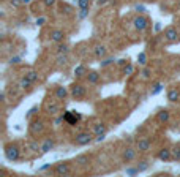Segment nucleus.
<instances>
[{"instance_id":"f257e3e1","label":"nucleus","mask_w":180,"mask_h":177,"mask_svg":"<svg viewBox=\"0 0 180 177\" xmlns=\"http://www.w3.org/2000/svg\"><path fill=\"white\" fill-rule=\"evenodd\" d=\"M93 141H95V135L90 133V131H81V133L76 135L74 139H73V142H74L76 145H81V147L89 145V144H92Z\"/></svg>"},{"instance_id":"f03ea898","label":"nucleus","mask_w":180,"mask_h":177,"mask_svg":"<svg viewBox=\"0 0 180 177\" xmlns=\"http://www.w3.org/2000/svg\"><path fill=\"white\" fill-rule=\"evenodd\" d=\"M3 154L8 161H17L21 158V149L16 144H7L3 147Z\"/></svg>"},{"instance_id":"7ed1b4c3","label":"nucleus","mask_w":180,"mask_h":177,"mask_svg":"<svg viewBox=\"0 0 180 177\" xmlns=\"http://www.w3.org/2000/svg\"><path fill=\"white\" fill-rule=\"evenodd\" d=\"M70 95H71L74 100H82V98H85V95H87V89H85L82 84H79V82H73V84L70 86Z\"/></svg>"},{"instance_id":"20e7f679","label":"nucleus","mask_w":180,"mask_h":177,"mask_svg":"<svg viewBox=\"0 0 180 177\" xmlns=\"http://www.w3.org/2000/svg\"><path fill=\"white\" fill-rule=\"evenodd\" d=\"M63 119H65V122H66L68 125L74 126V125H78V123L82 120V114L78 112V111H66V112L63 114Z\"/></svg>"},{"instance_id":"39448f33","label":"nucleus","mask_w":180,"mask_h":177,"mask_svg":"<svg viewBox=\"0 0 180 177\" xmlns=\"http://www.w3.org/2000/svg\"><path fill=\"white\" fill-rule=\"evenodd\" d=\"M43 131H44V122H43V120L36 119V120H32V122H30V125H29V133H30L32 136H38V135H41Z\"/></svg>"},{"instance_id":"423d86ee","label":"nucleus","mask_w":180,"mask_h":177,"mask_svg":"<svg viewBox=\"0 0 180 177\" xmlns=\"http://www.w3.org/2000/svg\"><path fill=\"white\" fill-rule=\"evenodd\" d=\"M133 24H134V29H136L138 32H144V30H147V27H148V19H147L145 16L139 14V16H136V17L133 19Z\"/></svg>"},{"instance_id":"0eeeda50","label":"nucleus","mask_w":180,"mask_h":177,"mask_svg":"<svg viewBox=\"0 0 180 177\" xmlns=\"http://www.w3.org/2000/svg\"><path fill=\"white\" fill-rule=\"evenodd\" d=\"M164 38H166V41H169V43H177V41L180 40V33H178V30H177L175 27H168V29L164 30Z\"/></svg>"},{"instance_id":"6e6552de","label":"nucleus","mask_w":180,"mask_h":177,"mask_svg":"<svg viewBox=\"0 0 180 177\" xmlns=\"http://www.w3.org/2000/svg\"><path fill=\"white\" fill-rule=\"evenodd\" d=\"M150 147H152L150 138H141V139H138V142H136V149H138V152H141V154L148 152Z\"/></svg>"},{"instance_id":"1a4fd4ad","label":"nucleus","mask_w":180,"mask_h":177,"mask_svg":"<svg viewBox=\"0 0 180 177\" xmlns=\"http://www.w3.org/2000/svg\"><path fill=\"white\" fill-rule=\"evenodd\" d=\"M71 165L70 163H59L56 168H54V172H56V175H70L71 174Z\"/></svg>"},{"instance_id":"9d476101","label":"nucleus","mask_w":180,"mask_h":177,"mask_svg":"<svg viewBox=\"0 0 180 177\" xmlns=\"http://www.w3.org/2000/svg\"><path fill=\"white\" fill-rule=\"evenodd\" d=\"M136 152L138 149H133V147H126L123 150V155H122V160L123 163H131L134 158H136Z\"/></svg>"},{"instance_id":"9b49d317","label":"nucleus","mask_w":180,"mask_h":177,"mask_svg":"<svg viewBox=\"0 0 180 177\" xmlns=\"http://www.w3.org/2000/svg\"><path fill=\"white\" fill-rule=\"evenodd\" d=\"M158 160H161V161H169V160H172L174 157H172V149H161V150H158Z\"/></svg>"},{"instance_id":"f8f14e48","label":"nucleus","mask_w":180,"mask_h":177,"mask_svg":"<svg viewBox=\"0 0 180 177\" xmlns=\"http://www.w3.org/2000/svg\"><path fill=\"white\" fill-rule=\"evenodd\" d=\"M93 54H95L96 59H105L108 56V49H106V46H103V44H96L95 49H93Z\"/></svg>"},{"instance_id":"ddd939ff","label":"nucleus","mask_w":180,"mask_h":177,"mask_svg":"<svg viewBox=\"0 0 180 177\" xmlns=\"http://www.w3.org/2000/svg\"><path fill=\"white\" fill-rule=\"evenodd\" d=\"M54 147H56V141L54 139H51V138L44 139V142L41 144V154H47V152H51Z\"/></svg>"},{"instance_id":"4468645a","label":"nucleus","mask_w":180,"mask_h":177,"mask_svg":"<svg viewBox=\"0 0 180 177\" xmlns=\"http://www.w3.org/2000/svg\"><path fill=\"white\" fill-rule=\"evenodd\" d=\"M65 32L63 30H52L51 32V41H54V43H62L65 40Z\"/></svg>"},{"instance_id":"2eb2a0df","label":"nucleus","mask_w":180,"mask_h":177,"mask_svg":"<svg viewBox=\"0 0 180 177\" xmlns=\"http://www.w3.org/2000/svg\"><path fill=\"white\" fill-rule=\"evenodd\" d=\"M59 109H60V106H59V103H56V101H49V103H46V112L49 116H56L59 112Z\"/></svg>"},{"instance_id":"dca6fc26","label":"nucleus","mask_w":180,"mask_h":177,"mask_svg":"<svg viewBox=\"0 0 180 177\" xmlns=\"http://www.w3.org/2000/svg\"><path fill=\"white\" fill-rule=\"evenodd\" d=\"M54 93H56V98H57V100H65V98L70 95V90H66L63 86H57L56 90H54Z\"/></svg>"},{"instance_id":"f3484780","label":"nucleus","mask_w":180,"mask_h":177,"mask_svg":"<svg viewBox=\"0 0 180 177\" xmlns=\"http://www.w3.org/2000/svg\"><path fill=\"white\" fill-rule=\"evenodd\" d=\"M169 119H171V112H169L168 109H160V111L157 112V120H158V122L166 123V122H169Z\"/></svg>"},{"instance_id":"a211bd4d","label":"nucleus","mask_w":180,"mask_h":177,"mask_svg":"<svg viewBox=\"0 0 180 177\" xmlns=\"http://www.w3.org/2000/svg\"><path fill=\"white\" fill-rule=\"evenodd\" d=\"M32 86H33V82L24 74L22 78H21V81H19V87H21L22 90H32Z\"/></svg>"},{"instance_id":"6ab92c4d","label":"nucleus","mask_w":180,"mask_h":177,"mask_svg":"<svg viewBox=\"0 0 180 177\" xmlns=\"http://www.w3.org/2000/svg\"><path fill=\"white\" fill-rule=\"evenodd\" d=\"M168 100L171 101V103H175V101L180 100V92L177 89H169L168 90Z\"/></svg>"},{"instance_id":"aec40b11","label":"nucleus","mask_w":180,"mask_h":177,"mask_svg":"<svg viewBox=\"0 0 180 177\" xmlns=\"http://www.w3.org/2000/svg\"><path fill=\"white\" fill-rule=\"evenodd\" d=\"M106 131H108V125H105V123H95L93 128H92V133H93V135L106 133Z\"/></svg>"},{"instance_id":"412c9836","label":"nucleus","mask_w":180,"mask_h":177,"mask_svg":"<svg viewBox=\"0 0 180 177\" xmlns=\"http://www.w3.org/2000/svg\"><path fill=\"white\" fill-rule=\"evenodd\" d=\"M87 81H89V84H98V81H100V73H98V71H89V73H87Z\"/></svg>"},{"instance_id":"4be33fe9","label":"nucleus","mask_w":180,"mask_h":177,"mask_svg":"<svg viewBox=\"0 0 180 177\" xmlns=\"http://www.w3.org/2000/svg\"><path fill=\"white\" fill-rule=\"evenodd\" d=\"M90 163V157L89 155H79V157H76V165L78 166H89Z\"/></svg>"},{"instance_id":"5701e85b","label":"nucleus","mask_w":180,"mask_h":177,"mask_svg":"<svg viewBox=\"0 0 180 177\" xmlns=\"http://www.w3.org/2000/svg\"><path fill=\"white\" fill-rule=\"evenodd\" d=\"M74 76H76V78H84V76H87V68L84 66V65H78V66H76L74 68Z\"/></svg>"},{"instance_id":"b1692460","label":"nucleus","mask_w":180,"mask_h":177,"mask_svg":"<svg viewBox=\"0 0 180 177\" xmlns=\"http://www.w3.org/2000/svg\"><path fill=\"white\" fill-rule=\"evenodd\" d=\"M25 76L33 82V84H36L38 81H40V74H38V71H35V70H30V71H27L25 73Z\"/></svg>"},{"instance_id":"393cba45","label":"nucleus","mask_w":180,"mask_h":177,"mask_svg":"<svg viewBox=\"0 0 180 177\" xmlns=\"http://www.w3.org/2000/svg\"><path fill=\"white\" fill-rule=\"evenodd\" d=\"M70 52V46L65 44L63 41L62 43H57V54H68Z\"/></svg>"},{"instance_id":"a878e982","label":"nucleus","mask_w":180,"mask_h":177,"mask_svg":"<svg viewBox=\"0 0 180 177\" xmlns=\"http://www.w3.org/2000/svg\"><path fill=\"white\" fill-rule=\"evenodd\" d=\"M89 11H90V8H79V13H78V19H79V21H84V19L89 16Z\"/></svg>"},{"instance_id":"bb28decb","label":"nucleus","mask_w":180,"mask_h":177,"mask_svg":"<svg viewBox=\"0 0 180 177\" xmlns=\"http://www.w3.org/2000/svg\"><path fill=\"white\" fill-rule=\"evenodd\" d=\"M68 63V56L66 54H57V65H66Z\"/></svg>"},{"instance_id":"cd10ccee","label":"nucleus","mask_w":180,"mask_h":177,"mask_svg":"<svg viewBox=\"0 0 180 177\" xmlns=\"http://www.w3.org/2000/svg\"><path fill=\"white\" fill-rule=\"evenodd\" d=\"M114 62H115L114 57H106V59H103V62H100V65H101V68H106V66H109Z\"/></svg>"},{"instance_id":"c85d7f7f","label":"nucleus","mask_w":180,"mask_h":177,"mask_svg":"<svg viewBox=\"0 0 180 177\" xmlns=\"http://www.w3.org/2000/svg\"><path fill=\"white\" fill-rule=\"evenodd\" d=\"M163 89H164V86H163L161 82H157L155 86H153V89H152V92H150V93H152V95H158Z\"/></svg>"},{"instance_id":"c756f323","label":"nucleus","mask_w":180,"mask_h":177,"mask_svg":"<svg viewBox=\"0 0 180 177\" xmlns=\"http://www.w3.org/2000/svg\"><path fill=\"white\" fill-rule=\"evenodd\" d=\"M29 149H30L32 152H38V150H41V145L38 144V141H35V139H33V141H30V142H29Z\"/></svg>"},{"instance_id":"7c9ffc66","label":"nucleus","mask_w":180,"mask_h":177,"mask_svg":"<svg viewBox=\"0 0 180 177\" xmlns=\"http://www.w3.org/2000/svg\"><path fill=\"white\" fill-rule=\"evenodd\" d=\"M148 166H150V165H148V161H147V160H142V161H139V163H138V169H139V172L147 171V169H148Z\"/></svg>"},{"instance_id":"2f4dec72","label":"nucleus","mask_w":180,"mask_h":177,"mask_svg":"<svg viewBox=\"0 0 180 177\" xmlns=\"http://www.w3.org/2000/svg\"><path fill=\"white\" fill-rule=\"evenodd\" d=\"M133 73H134V66H133L131 63H128V65H125V66H123V74L130 76V74H133Z\"/></svg>"},{"instance_id":"473e14b6","label":"nucleus","mask_w":180,"mask_h":177,"mask_svg":"<svg viewBox=\"0 0 180 177\" xmlns=\"http://www.w3.org/2000/svg\"><path fill=\"white\" fill-rule=\"evenodd\" d=\"M36 112H38V106H32V108L27 111V114H25V119H27V120H29V119H32Z\"/></svg>"},{"instance_id":"72a5a7b5","label":"nucleus","mask_w":180,"mask_h":177,"mask_svg":"<svg viewBox=\"0 0 180 177\" xmlns=\"http://www.w3.org/2000/svg\"><path fill=\"white\" fill-rule=\"evenodd\" d=\"M138 62H139V65H142V66L147 65V56H145V52H141V54L138 56Z\"/></svg>"},{"instance_id":"f704fd0d","label":"nucleus","mask_w":180,"mask_h":177,"mask_svg":"<svg viewBox=\"0 0 180 177\" xmlns=\"http://www.w3.org/2000/svg\"><path fill=\"white\" fill-rule=\"evenodd\" d=\"M172 157H174V160L180 161V145H175L172 149Z\"/></svg>"},{"instance_id":"c9c22d12","label":"nucleus","mask_w":180,"mask_h":177,"mask_svg":"<svg viewBox=\"0 0 180 177\" xmlns=\"http://www.w3.org/2000/svg\"><path fill=\"white\" fill-rule=\"evenodd\" d=\"M79 8H90V0H78Z\"/></svg>"},{"instance_id":"e433bc0d","label":"nucleus","mask_w":180,"mask_h":177,"mask_svg":"<svg viewBox=\"0 0 180 177\" xmlns=\"http://www.w3.org/2000/svg\"><path fill=\"white\" fill-rule=\"evenodd\" d=\"M141 74H142V78H144V79H148V78H150V74H152V70L145 66V68L142 70V73H141Z\"/></svg>"},{"instance_id":"4c0bfd02","label":"nucleus","mask_w":180,"mask_h":177,"mask_svg":"<svg viewBox=\"0 0 180 177\" xmlns=\"http://www.w3.org/2000/svg\"><path fill=\"white\" fill-rule=\"evenodd\" d=\"M128 175H136L138 172H139V169H138V166L136 168H126V171H125Z\"/></svg>"},{"instance_id":"58836bf2","label":"nucleus","mask_w":180,"mask_h":177,"mask_svg":"<svg viewBox=\"0 0 180 177\" xmlns=\"http://www.w3.org/2000/svg\"><path fill=\"white\" fill-rule=\"evenodd\" d=\"M22 3H24V0H10V5H11L13 8H19Z\"/></svg>"},{"instance_id":"ea45409f","label":"nucleus","mask_w":180,"mask_h":177,"mask_svg":"<svg viewBox=\"0 0 180 177\" xmlns=\"http://www.w3.org/2000/svg\"><path fill=\"white\" fill-rule=\"evenodd\" d=\"M46 22H47V19H46L44 16H40V17L35 21V24H36V25H40V27H41V25H44Z\"/></svg>"},{"instance_id":"a19ab883","label":"nucleus","mask_w":180,"mask_h":177,"mask_svg":"<svg viewBox=\"0 0 180 177\" xmlns=\"http://www.w3.org/2000/svg\"><path fill=\"white\" fill-rule=\"evenodd\" d=\"M43 3H44L47 8H51V7H54V5L57 3V0H43Z\"/></svg>"},{"instance_id":"79ce46f5","label":"nucleus","mask_w":180,"mask_h":177,"mask_svg":"<svg viewBox=\"0 0 180 177\" xmlns=\"http://www.w3.org/2000/svg\"><path fill=\"white\" fill-rule=\"evenodd\" d=\"M106 138V133H100V135H95V141L96 142H101L103 139Z\"/></svg>"},{"instance_id":"37998d69","label":"nucleus","mask_w":180,"mask_h":177,"mask_svg":"<svg viewBox=\"0 0 180 177\" xmlns=\"http://www.w3.org/2000/svg\"><path fill=\"white\" fill-rule=\"evenodd\" d=\"M128 63H130V60H128V59H120V60H117V65H119V66H125V65H128Z\"/></svg>"},{"instance_id":"c03bdc74","label":"nucleus","mask_w":180,"mask_h":177,"mask_svg":"<svg viewBox=\"0 0 180 177\" xmlns=\"http://www.w3.org/2000/svg\"><path fill=\"white\" fill-rule=\"evenodd\" d=\"M62 122H65V119H63V114H62V116H59V117H57V119L54 120V125H57V126H59V125H60Z\"/></svg>"},{"instance_id":"a18cd8bd","label":"nucleus","mask_w":180,"mask_h":177,"mask_svg":"<svg viewBox=\"0 0 180 177\" xmlns=\"http://www.w3.org/2000/svg\"><path fill=\"white\" fill-rule=\"evenodd\" d=\"M134 10H136L138 13H145V7H144V5H136Z\"/></svg>"},{"instance_id":"49530a36","label":"nucleus","mask_w":180,"mask_h":177,"mask_svg":"<svg viewBox=\"0 0 180 177\" xmlns=\"http://www.w3.org/2000/svg\"><path fill=\"white\" fill-rule=\"evenodd\" d=\"M108 2H111V0H96V5L98 7H105Z\"/></svg>"},{"instance_id":"de8ad7c7","label":"nucleus","mask_w":180,"mask_h":177,"mask_svg":"<svg viewBox=\"0 0 180 177\" xmlns=\"http://www.w3.org/2000/svg\"><path fill=\"white\" fill-rule=\"evenodd\" d=\"M19 62H21V57H11V59H10V63H11V65H13V63L16 65V63H19Z\"/></svg>"},{"instance_id":"09e8293b","label":"nucleus","mask_w":180,"mask_h":177,"mask_svg":"<svg viewBox=\"0 0 180 177\" xmlns=\"http://www.w3.org/2000/svg\"><path fill=\"white\" fill-rule=\"evenodd\" d=\"M0 100H2V103H5V101H7V92H2V95H0Z\"/></svg>"},{"instance_id":"8fccbe9b","label":"nucleus","mask_w":180,"mask_h":177,"mask_svg":"<svg viewBox=\"0 0 180 177\" xmlns=\"http://www.w3.org/2000/svg\"><path fill=\"white\" fill-rule=\"evenodd\" d=\"M49 168H51V165H44V166L40 168V171H46V169H49Z\"/></svg>"},{"instance_id":"3c124183","label":"nucleus","mask_w":180,"mask_h":177,"mask_svg":"<svg viewBox=\"0 0 180 177\" xmlns=\"http://www.w3.org/2000/svg\"><path fill=\"white\" fill-rule=\"evenodd\" d=\"M155 30L158 32V30H161V25H160V22H157V25H155Z\"/></svg>"},{"instance_id":"603ef678","label":"nucleus","mask_w":180,"mask_h":177,"mask_svg":"<svg viewBox=\"0 0 180 177\" xmlns=\"http://www.w3.org/2000/svg\"><path fill=\"white\" fill-rule=\"evenodd\" d=\"M147 2H152V3H153V2H157V0H147Z\"/></svg>"},{"instance_id":"864d4df0","label":"nucleus","mask_w":180,"mask_h":177,"mask_svg":"<svg viewBox=\"0 0 180 177\" xmlns=\"http://www.w3.org/2000/svg\"><path fill=\"white\" fill-rule=\"evenodd\" d=\"M178 7H180V2H178Z\"/></svg>"}]
</instances>
